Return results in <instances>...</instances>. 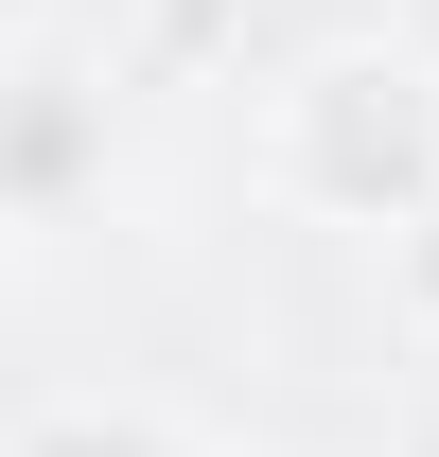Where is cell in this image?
Wrapping results in <instances>:
<instances>
[{"mask_svg": "<svg viewBox=\"0 0 439 457\" xmlns=\"http://www.w3.org/2000/svg\"><path fill=\"white\" fill-rule=\"evenodd\" d=\"M281 176H299L317 212H422V194H439V88H422L404 54L299 71V106H281Z\"/></svg>", "mask_w": 439, "mask_h": 457, "instance_id": "6da1fadb", "label": "cell"}, {"mask_svg": "<svg viewBox=\"0 0 439 457\" xmlns=\"http://www.w3.org/2000/svg\"><path fill=\"white\" fill-rule=\"evenodd\" d=\"M106 194V88L88 71H0V228H54Z\"/></svg>", "mask_w": 439, "mask_h": 457, "instance_id": "7a4b0ae2", "label": "cell"}, {"mask_svg": "<svg viewBox=\"0 0 439 457\" xmlns=\"http://www.w3.org/2000/svg\"><path fill=\"white\" fill-rule=\"evenodd\" d=\"M18 457H194V440H176V422H36Z\"/></svg>", "mask_w": 439, "mask_h": 457, "instance_id": "3957f363", "label": "cell"}]
</instances>
